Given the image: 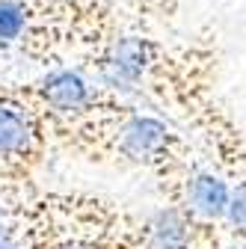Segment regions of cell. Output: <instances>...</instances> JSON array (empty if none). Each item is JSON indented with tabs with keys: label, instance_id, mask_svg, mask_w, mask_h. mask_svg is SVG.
Returning a JSON list of instances; mask_svg holds the SVG:
<instances>
[{
	"label": "cell",
	"instance_id": "obj_6",
	"mask_svg": "<svg viewBox=\"0 0 246 249\" xmlns=\"http://www.w3.org/2000/svg\"><path fill=\"white\" fill-rule=\"evenodd\" d=\"M9 237H12V229H9V226L3 223V216H0V243H6Z\"/></svg>",
	"mask_w": 246,
	"mask_h": 249
},
{
	"label": "cell",
	"instance_id": "obj_5",
	"mask_svg": "<svg viewBox=\"0 0 246 249\" xmlns=\"http://www.w3.org/2000/svg\"><path fill=\"white\" fill-rule=\"evenodd\" d=\"M226 229H228L237 240L246 237V172L240 175V181L231 184L228 211H226Z\"/></svg>",
	"mask_w": 246,
	"mask_h": 249
},
{
	"label": "cell",
	"instance_id": "obj_8",
	"mask_svg": "<svg viewBox=\"0 0 246 249\" xmlns=\"http://www.w3.org/2000/svg\"><path fill=\"white\" fill-rule=\"evenodd\" d=\"M231 249H246V237H243V240H237V243H234Z\"/></svg>",
	"mask_w": 246,
	"mask_h": 249
},
{
	"label": "cell",
	"instance_id": "obj_4",
	"mask_svg": "<svg viewBox=\"0 0 246 249\" xmlns=\"http://www.w3.org/2000/svg\"><path fill=\"white\" fill-rule=\"evenodd\" d=\"M202 226L190 220V213L178 205H163L151 211L140 223L142 249H193Z\"/></svg>",
	"mask_w": 246,
	"mask_h": 249
},
{
	"label": "cell",
	"instance_id": "obj_2",
	"mask_svg": "<svg viewBox=\"0 0 246 249\" xmlns=\"http://www.w3.org/2000/svg\"><path fill=\"white\" fill-rule=\"evenodd\" d=\"M45 134H51V122L24 83H0V169L24 172L39 163Z\"/></svg>",
	"mask_w": 246,
	"mask_h": 249
},
{
	"label": "cell",
	"instance_id": "obj_1",
	"mask_svg": "<svg viewBox=\"0 0 246 249\" xmlns=\"http://www.w3.org/2000/svg\"><path fill=\"white\" fill-rule=\"evenodd\" d=\"M107 134H110L107 142H110L113 154H119V160H125L131 166L166 169V172L184 169L181 140L158 116L128 107L107 128Z\"/></svg>",
	"mask_w": 246,
	"mask_h": 249
},
{
	"label": "cell",
	"instance_id": "obj_7",
	"mask_svg": "<svg viewBox=\"0 0 246 249\" xmlns=\"http://www.w3.org/2000/svg\"><path fill=\"white\" fill-rule=\"evenodd\" d=\"M59 249H95V246H92V243H63V246H59Z\"/></svg>",
	"mask_w": 246,
	"mask_h": 249
},
{
	"label": "cell",
	"instance_id": "obj_3",
	"mask_svg": "<svg viewBox=\"0 0 246 249\" xmlns=\"http://www.w3.org/2000/svg\"><path fill=\"white\" fill-rule=\"evenodd\" d=\"M231 196V181L223 172H213L208 166H190L178 181L175 205L190 213V220L202 229L226 226V211Z\"/></svg>",
	"mask_w": 246,
	"mask_h": 249
}]
</instances>
